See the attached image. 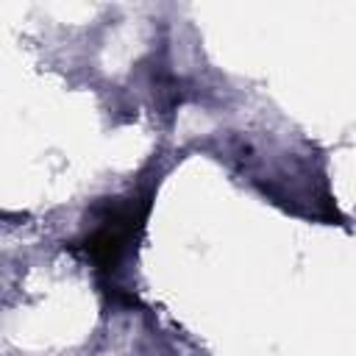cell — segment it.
Listing matches in <instances>:
<instances>
[{"label": "cell", "mask_w": 356, "mask_h": 356, "mask_svg": "<svg viewBox=\"0 0 356 356\" xmlns=\"http://www.w3.org/2000/svg\"><path fill=\"white\" fill-rule=\"evenodd\" d=\"M147 217V200H128V203H117L103 220L100 225L83 239V250L86 256L106 273H114L117 264L122 261L125 250L131 248V242L139 236L142 225Z\"/></svg>", "instance_id": "6da1fadb"}]
</instances>
